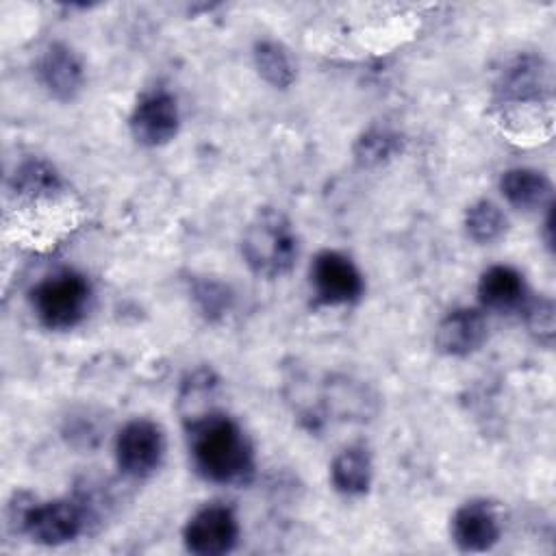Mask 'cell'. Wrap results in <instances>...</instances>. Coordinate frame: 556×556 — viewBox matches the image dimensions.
<instances>
[{
  "label": "cell",
  "instance_id": "obj_5",
  "mask_svg": "<svg viewBox=\"0 0 556 556\" xmlns=\"http://www.w3.org/2000/svg\"><path fill=\"white\" fill-rule=\"evenodd\" d=\"M239 536V523L235 513L222 504H208L200 508L185 528L187 549L200 556L226 554L235 547Z\"/></svg>",
  "mask_w": 556,
  "mask_h": 556
},
{
  "label": "cell",
  "instance_id": "obj_6",
  "mask_svg": "<svg viewBox=\"0 0 556 556\" xmlns=\"http://www.w3.org/2000/svg\"><path fill=\"white\" fill-rule=\"evenodd\" d=\"M85 523V508L70 500L35 504L28 508L22 530L46 545H61L80 534Z\"/></svg>",
  "mask_w": 556,
  "mask_h": 556
},
{
  "label": "cell",
  "instance_id": "obj_14",
  "mask_svg": "<svg viewBox=\"0 0 556 556\" xmlns=\"http://www.w3.org/2000/svg\"><path fill=\"white\" fill-rule=\"evenodd\" d=\"M332 484L345 495L365 493L371 482V460L365 450H343L332 463Z\"/></svg>",
  "mask_w": 556,
  "mask_h": 556
},
{
  "label": "cell",
  "instance_id": "obj_11",
  "mask_svg": "<svg viewBox=\"0 0 556 556\" xmlns=\"http://www.w3.org/2000/svg\"><path fill=\"white\" fill-rule=\"evenodd\" d=\"M39 78L56 98H72L83 83V70L74 52L61 43L48 48L39 61Z\"/></svg>",
  "mask_w": 556,
  "mask_h": 556
},
{
  "label": "cell",
  "instance_id": "obj_18",
  "mask_svg": "<svg viewBox=\"0 0 556 556\" xmlns=\"http://www.w3.org/2000/svg\"><path fill=\"white\" fill-rule=\"evenodd\" d=\"M363 152L361 156H367V159H380V156H387L391 152V139L387 135H376V137H367L363 141Z\"/></svg>",
  "mask_w": 556,
  "mask_h": 556
},
{
  "label": "cell",
  "instance_id": "obj_4",
  "mask_svg": "<svg viewBox=\"0 0 556 556\" xmlns=\"http://www.w3.org/2000/svg\"><path fill=\"white\" fill-rule=\"evenodd\" d=\"M115 452L124 473L143 478L161 465L165 452L163 430L150 419H135L122 428Z\"/></svg>",
  "mask_w": 556,
  "mask_h": 556
},
{
  "label": "cell",
  "instance_id": "obj_16",
  "mask_svg": "<svg viewBox=\"0 0 556 556\" xmlns=\"http://www.w3.org/2000/svg\"><path fill=\"white\" fill-rule=\"evenodd\" d=\"M258 72L276 87H287L293 80V67L287 52L274 41H261L254 52Z\"/></svg>",
  "mask_w": 556,
  "mask_h": 556
},
{
  "label": "cell",
  "instance_id": "obj_12",
  "mask_svg": "<svg viewBox=\"0 0 556 556\" xmlns=\"http://www.w3.org/2000/svg\"><path fill=\"white\" fill-rule=\"evenodd\" d=\"M478 295L484 306L493 311H513L526 298V285L519 271L506 265L486 269L478 282Z\"/></svg>",
  "mask_w": 556,
  "mask_h": 556
},
{
  "label": "cell",
  "instance_id": "obj_15",
  "mask_svg": "<svg viewBox=\"0 0 556 556\" xmlns=\"http://www.w3.org/2000/svg\"><path fill=\"white\" fill-rule=\"evenodd\" d=\"M465 226L471 239H476L478 243H489L502 237V232L506 230V217L493 202L480 200L473 206H469Z\"/></svg>",
  "mask_w": 556,
  "mask_h": 556
},
{
  "label": "cell",
  "instance_id": "obj_8",
  "mask_svg": "<svg viewBox=\"0 0 556 556\" xmlns=\"http://www.w3.org/2000/svg\"><path fill=\"white\" fill-rule=\"evenodd\" d=\"M130 128L137 141L159 146L169 141L178 130L176 100L165 91H152L139 100L130 117Z\"/></svg>",
  "mask_w": 556,
  "mask_h": 556
},
{
  "label": "cell",
  "instance_id": "obj_1",
  "mask_svg": "<svg viewBox=\"0 0 556 556\" xmlns=\"http://www.w3.org/2000/svg\"><path fill=\"white\" fill-rule=\"evenodd\" d=\"M189 434L193 463L204 478L241 484L252 476V447L232 419L206 413L191 421Z\"/></svg>",
  "mask_w": 556,
  "mask_h": 556
},
{
  "label": "cell",
  "instance_id": "obj_3",
  "mask_svg": "<svg viewBox=\"0 0 556 556\" xmlns=\"http://www.w3.org/2000/svg\"><path fill=\"white\" fill-rule=\"evenodd\" d=\"M89 285L80 274L61 271L37 285L33 306L37 317L48 328H72L85 315Z\"/></svg>",
  "mask_w": 556,
  "mask_h": 556
},
{
  "label": "cell",
  "instance_id": "obj_13",
  "mask_svg": "<svg viewBox=\"0 0 556 556\" xmlns=\"http://www.w3.org/2000/svg\"><path fill=\"white\" fill-rule=\"evenodd\" d=\"M500 185H502L504 198L517 208H536L547 204L552 198L549 180L536 169H528V167L508 169L502 176Z\"/></svg>",
  "mask_w": 556,
  "mask_h": 556
},
{
  "label": "cell",
  "instance_id": "obj_17",
  "mask_svg": "<svg viewBox=\"0 0 556 556\" xmlns=\"http://www.w3.org/2000/svg\"><path fill=\"white\" fill-rule=\"evenodd\" d=\"M528 328L539 334L541 341H552L554 337V304L552 300H536L526 308Z\"/></svg>",
  "mask_w": 556,
  "mask_h": 556
},
{
  "label": "cell",
  "instance_id": "obj_10",
  "mask_svg": "<svg viewBox=\"0 0 556 556\" xmlns=\"http://www.w3.org/2000/svg\"><path fill=\"white\" fill-rule=\"evenodd\" d=\"M484 337V317L473 308H458L450 313L437 328V345L450 356H467L476 352Z\"/></svg>",
  "mask_w": 556,
  "mask_h": 556
},
{
  "label": "cell",
  "instance_id": "obj_9",
  "mask_svg": "<svg viewBox=\"0 0 556 556\" xmlns=\"http://www.w3.org/2000/svg\"><path fill=\"white\" fill-rule=\"evenodd\" d=\"M452 536L465 552H486L500 539V526L486 504H465L452 519Z\"/></svg>",
  "mask_w": 556,
  "mask_h": 556
},
{
  "label": "cell",
  "instance_id": "obj_7",
  "mask_svg": "<svg viewBox=\"0 0 556 556\" xmlns=\"http://www.w3.org/2000/svg\"><path fill=\"white\" fill-rule=\"evenodd\" d=\"M311 280L315 293L326 304H348L354 302L363 291V278L356 265L339 252H321L313 261Z\"/></svg>",
  "mask_w": 556,
  "mask_h": 556
},
{
  "label": "cell",
  "instance_id": "obj_2",
  "mask_svg": "<svg viewBox=\"0 0 556 556\" xmlns=\"http://www.w3.org/2000/svg\"><path fill=\"white\" fill-rule=\"evenodd\" d=\"M243 256L250 269L265 278L282 276L298 256V241L291 224L280 211L263 208L243 232Z\"/></svg>",
  "mask_w": 556,
  "mask_h": 556
}]
</instances>
